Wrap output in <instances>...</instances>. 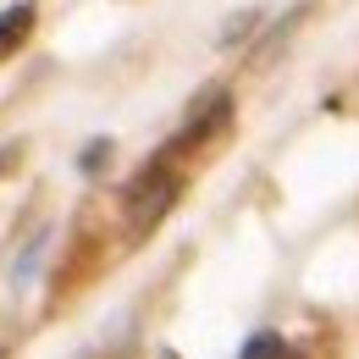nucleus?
Returning <instances> with one entry per match:
<instances>
[{
	"label": "nucleus",
	"instance_id": "5",
	"mask_svg": "<svg viewBox=\"0 0 359 359\" xmlns=\"http://www.w3.org/2000/svg\"><path fill=\"white\" fill-rule=\"evenodd\" d=\"M111 149H116L111 138H89V144H83V155H78V172H83V177H100V172H105V161H111Z\"/></svg>",
	"mask_w": 359,
	"mask_h": 359
},
{
	"label": "nucleus",
	"instance_id": "2",
	"mask_svg": "<svg viewBox=\"0 0 359 359\" xmlns=\"http://www.w3.org/2000/svg\"><path fill=\"white\" fill-rule=\"evenodd\" d=\"M232 122V94L226 89H210L199 105H194V116H188V128H182L172 144H166V155H182V149H194V144H205V138H216Z\"/></svg>",
	"mask_w": 359,
	"mask_h": 359
},
{
	"label": "nucleus",
	"instance_id": "4",
	"mask_svg": "<svg viewBox=\"0 0 359 359\" xmlns=\"http://www.w3.org/2000/svg\"><path fill=\"white\" fill-rule=\"evenodd\" d=\"M238 359H293V354H287L282 332H255V337L243 343V354H238Z\"/></svg>",
	"mask_w": 359,
	"mask_h": 359
},
{
	"label": "nucleus",
	"instance_id": "3",
	"mask_svg": "<svg viewBox=\"0 0 359 359\" xmlns=\"http://www.w3.org/2000/svg\"><path fill=\"white\" fill-rule=\"evenodd\" d=\"M34 0H17V6H6L0 11V61H11L17 50L28 45V34H34Z\"/></svg>",
	"mask_w": 359,
	"mask_h": 359
},
{
	"label": "nucleus",
	"instance_id": "9",
	"mask_svg": "<svg viewBox=\"0 0 359 359\" xmlns=\"http://www.w3.org/2000/svg\"><path fill=\"white\" fill-rule=\"evenodd\" d=\"M0 359H6V354H0Z\"/></svg>",
	"mask_w": 359,
	"mask_h": 359
},
{
	"label": "nucleus",
	"instance_id": "8",
	"mask_svg": "<svg viewBox=\"0 0 359 359\" xmlns=\"http://www.w3.org/2000/svg\"><path fill=\"white\" fill-rule=\"evenodd\" d=\"M161 359H177V354H161Z\"/></svg>",
	"mask_w": 359,
	"mask_h": 359
},
{
	"label": "nucleus",
	"instance_id": "7",
	"mask_svg": "<svg viewBox=\"0 0 359 359\" xmlns=\"http://www.w3.org/2000/svg\"><path fill=\"white\" fill-rule=\"evenodd\" d=\"M255 22H260V11H238V17L222 28V45H238L243 34H255Z\"/></svg>",
	"mask_w": 359,
	"mask_h": 359
},
{
	"label": "nucleus",
	"instance_id": "1",
	"mask_svg": "<svg viewBox=\"0 0 359 359\" xmlns=\"http://www.w3.org/2000/svg\"><path fill=\"white\" fill-rule=\"evenodd\" d=\"M177 194H182V177H172L161 161H155V166H144V172L133 177V188H128V226H133V238L155 232L161 216L177 205Z\"/></svg>",
	"mask_w": 359,
	"mask_h": 359
},
{
	"label": "nucleus",
	"instance_id": "6",
	"mask_svg": "<svg viewBox=\"0 0 359 359\" xmlns=\"http://www.w3.org/2000/svg\"><path fill=\"white\" fill-rule=\"evenodd\" d=\"M45 243H50V232H39V238H34L28 249H22V260L11 266V282H28V276H34V266H39V255H45Z\"/></svg>",
	"mask_w": 359,
	"mask_h": 359
}]
</instances>
